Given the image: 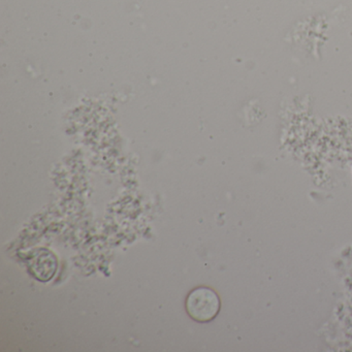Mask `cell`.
<instances>
[{"label":"cell","mask_w":352,"mask_h":352,"mask_svg":"<svg viewBox=\"0 0 352 352\" xmlns=\"http://www.w3.org/2000/svg\"><path fill=\"white\" fill-rule=\"evenodd\" d=\"M186 311L189 316L197 322L213 320L220 311L219 296L209 287L195 288L186 298Z\"/></svg>","instance_id":"obj_1"},{"label":"cell","mask_w":352,"mask_h":352,"mask_svg":"<svg viewBox=\"0 0 352 352\" xmlns=\"http://www.w3.org/2000/svg\"><path fill=\"white\" fill-rule=\"evenodd\" d=\"M32 274L41 281H48L54 276L57 269V259L50 251L41 250L32 259Z\"/></svg>","instance_id":"obj_2"}]
</instances>
